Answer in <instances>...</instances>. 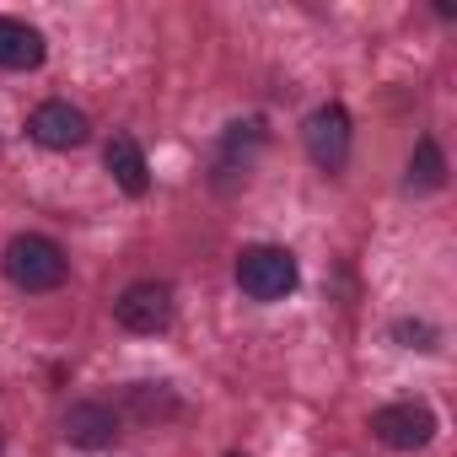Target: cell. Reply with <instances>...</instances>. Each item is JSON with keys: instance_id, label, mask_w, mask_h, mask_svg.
Listing matches in <instances>:
<instances>
[{"instance_id": "1", "label": "cell", "mask_w": 457, "mask_h": 457, "mask_svg": "<svg viewBox=\"0 0 457 457\" xmlns=\"http://www.w3.org/2000/svg\"><path fill=\"white\" fill-rule=\"evenodd\" d=\"M6 280L17 286V291H28V296H44V291H60L65 286V275H71V259H65V248L54 243V237H44V232H17L12 243H6Z\"/></svg>"}, {"instance_id": "2", "label": "cell", "mask_w": 457, "mask_h": 457, "mask_svg": "<svg viewBox=\"0 0 457 457\" xmlns=\"http://www.w3.org/2000/svg\"><path fill=\"white\" fill-rule=\"evenodd\" d=\"M296 280H302V270H296V253L291 248L253 243V248L237 253V286L253 302H286L296 291Z\"/></svg>"}, {"instance_id": "3", "label": "cell", "mask_w": 457, "mask_h": 457, "mask_svg": "<svg viewBox=\"0 0 457 457\" xmlns=\"http://www.w3.org/2000/svg\"><path fill=\"white\" fill-rule=\"evenodd\" d=\"M371 436L393 452H420L436 441V409L425 398H398V403H382L371 414Z\"/></svg>"}, {"instance_id": "4", "label": "cell", "mask_w": 457, "mask_h": 457, "mask_svg": "<svg viewBox=\"0 0 457 457\" xmlns=\"http://www.w3.org/2000/svg\"><path fill=\"white\" fill-rule=\"evenodd\" d=\"M113 318L129 334H162L172 323V286L167 280H135V286H124L119 302H113Z\"/></svg>"}, {"instance_id": "5", "label": "cell", "mask_w": 457, "mask_h": 457, "mask_svg": "<svg viewBox=\"0 0 457 457\" xmlns=\"http://www.w3.org/2000/svg\"><path fill=\"white\" fill-rule=\"evenodd\" d=\"M302 140H307V156H312L323 172H345V167H350V113H345L339 103L312 108Z\"/></svg>"}, {"instance_id": "6", "label": "cell", "mask_w": 457, "mask_h": 457, "mask_svg": "<svg viewBox=\"0 0 457 457\" xmlns=\"http://www.w3.org/2000/svg\"><path fill=\"white\" fill-rule=\"evenodd\" d=\"M28 135L44 145V151H76V145H87V135H92V124H87V113L81 108H71V103H38L33 108V119H28Z\"/></svg>"}, {"instance_id": "7", "label": "cell", "mask_w": 457, "mask_h": 457, "mask_svg": "<svg viewBox=\"0 0 457 457\" xmlns=\"http://www.w3.org/2000/svg\"><path fill=\"white\" fill-rule=\"evenodd\" d=\"M65 441L81 446V452L113 446V441H119V414H113V403H103V398L71 403V414H65Z\"/></svg>"}, {"instance_id": "8", "label": "cell", "mask_w": 457, "mask_h": 457, "mask_svg": "<svg viewBox=\"0 0 457 457\" xmlns=\"http://www.w3.org/2000/svg\"><path fill=\"white\" fill-rule=\"evenodd\" d=\"M49 54L44 33L17 22V17H0V71H38Z\"/></svg>"}, {"instance_id": "9", "label": "cell", "mask_w": 457, "mask_h": 457, "mask_svg": "<svg viewBox=\"0 0 457 457\" xmlns=\"http://www.w3.org/2000/svg\"><path fill=\"white\" fill-rule=\"evenodd\" d=\"M103 162H108V172H113V183L124 188V194H145L151 188V167H145V151L135 145V135H113L108 140V151H103Z\"/></svg>"}, {"instance_id": "10", "label": "cell", "mask_w": 457, "mask_h": 457, "mask_svg": "<svg viewBox=\"0 0 457 457\" xmlns=\"http://www.w3.org/2000/svg\"><path fill=\"white\" fill-rule=\"evenodd\" d=\"M446 183V156H441V145L425 135L420 145H414V156H409V188L414 194H436Z\"/></svg>"}, {"instance_id": "11", "label": "cell", "mask_w": 457, "mask_h": 457, "mask_svg": "<svg viewBox=\"0 0 457 457\" xmlns=\"http://www.w3.org/2000/svg\"><path fill=\"white\" fill-rule=\"evenodd\" d=\"M393 339H398L403 350H420V355H430V350L441 345V334H436L430 323H420V318H398V323H393Z\"/></svg>"}, {"instance_id": "12", "label": "cell", "mask_w": 457, "mask_h": 457, "mask_svg": "<svg viewBox=\"0 0 457 457\" xmlns=\"http://www.w3.org/2000/svg\"><path fill=\"white\" fill-rule=\"evenodd\" d=\"M129 398H135V409H140L145 420H151V414H172V409H178V403L162 393V382H156V398H151V382H135V393H129Z\"/></svg>"}, {"instance_id": "13", "label": "cell", "mask_w": 457, "mask_h": 457, "mask_svg": "<svg viewBox=\"0 0 457 457\" xmlns=\"http://www.w3.org/2000/svg\"><path fill=\"white\" fill-rule=\"evenodd\" d=\"M232 457H243V452H232Z\"/></svg>"}]
</instances>
